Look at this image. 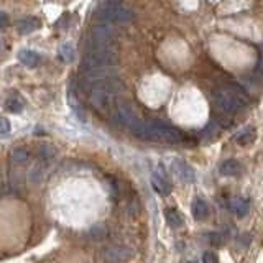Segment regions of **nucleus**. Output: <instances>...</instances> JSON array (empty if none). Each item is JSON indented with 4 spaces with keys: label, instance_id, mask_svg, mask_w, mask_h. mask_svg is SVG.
I'll return each instance as SVG.
<instances>
[{
    "label": "nucleus",
    "instance_id": "obj_5",
    "mask_svg": "<svg viewBox=\"0 0 263 263\" xmlns=\"http://www.w3.org/2000/svg\"><path fill=\"white\" fill-rule=\"evenodd\" d=\"M134 257V249L127 245H112L101 253V258L105 263H123Z\"/></svg>",
    "mask_w": 263,
    "mask_h": 263
},
{
    "label": "nucleus",
    "instance_id": "obj_16",
    "mask_svg": "<svg viewBox=\"0 0 263 263\" xmlns=\"http://www.w3.org/2000/svg\"><path fill=\"white\" fill-rule=\"evenodd\" d=\"M175 168L178 171V175L181 176V179L187 181V183H191V181L194 179V171L191 170V166H187V164L184 161L181 160H176L175 161Z\"/></svg>",
    "mask_w": 263,
    "mask_h": 263
},
{
    "label": "nucleus",
    "instance_id": "obj_19",
    "mask_svg": "<svg viewBox=\"0 0 263 263\" xmlns=\"http://www.w3.org/2000/svg\"><path fill=\"white\" fill-rule=\"evenodd\" d=\"M202 263H219V258L214 252H205L202 255Z\"/></svg>",
    "mask_w": 263,
    "mask_h": 263
},
{
    "label": "nucleus",
    "instance_id": "obj_1",
    "mask_svg": "<svg viewBox=\"0 0 263 263\" xmlns=\"http://www.w3.org/2000/svg\"><path fill=\"white\" fill-rule=\"evenodd\" d=\"M132 134L138 137L140 140H146V142L153 143H164V145H176L183 142L181 134L170 125H164L161 122H143L140 120Z\"/></svg>",
    "mask_w": 263,
    "mask_h": 263
},
{
    "label": "nucleus",
    "instance_id": "obj_11",
    "mask_svg": "<svg viewBox=\"0 0 263 263\" xmlns=\"http://www.w3.org/2000/svg\"><path fill=\"white\" fill-rule=\"evenodd\" d=\"M25 105H27V102H25L18 94H12V96H8V99L5 101L7 110H10V112H13V114L22 112V110L25 109Z\"/></svg>",
    "mask_w": 263,
    "mask_h": 263
},
{
    "label": "nucleus",
    "instance_id": "obj_18",
    "mask_svg": "<svg viewBox=\"0 0 263 263\" xmlns=\"http://www.w3.org/2000/svg\"><path fill=\"white\" fill-rule=\"evenodd\" d=\"M8 134H10V122L0 117V137H7Z\"/></svg>",
    "mask_w": 263,
    "mask_h": 263
},
{
    "label": "nucleus",
    "instance_id": "obj_8",
    "mask_svg": "<svg viewBox=\"0 0 263 263\" xmlns=\"http://www.w3.org/2000/svg\"><path fill=\"white\" fill-rule=\"evenodd\" d=\"M40 25H41L40 20L35 18V16H27V18H22L16 22V30H18V33H22V35H30V33L40 28Z\"/></svg>",
    "mask_w": 263,
    "mask_h": 263
},
{
    "label": "nucleus",
    "instance_id": "obj_3",
    "mask_svg": "<svg viewBox=\"0 0 263 263\" xmlns=\"http://www.w3.org/2000/svg\"><path fill=\"white\" fill-rule=\"evenodd\" d=\"M96 16L104 23H125L135 18V12L120 2H102L96 8Z\"/></svg>",
    "mask_w": 263,
    "mask_h": 263
},
{
    "label": "nucleus",
    "instance_id": "obj_15",
    "mask_svg": "<svg viewBox=\"0 0 263 263\" xmlns=\"http://www.w3.org/2000/svg\"><path fill=\"white\" fill-rule=\"evenodd\" d=\"M255 128L253 127H247V128H243V130H240L238 134L234 137V140L238 143V145H249L250 142H253L255 140Z\"/></svg>",
    "mask_w": 263,
    "mask_h": 263
},
{
    "label": "nucleus",
    "instance_id": "obj_22",
    "mask_svg": "<svg viewBox=\"0 0 263 263\" xmlns=\"http://www.w3.org/2000/svg\"><path fill=\"white\" fill-rule=\"evenodd\" d=\"M187 263H193V261H187Z\"/></svg>",
    "mask_w": 263,
    "mask_h": 263
},
{
    "label": "nucleus",
    "instance_id": "obj_10",
    "mask_svg": "<svg viewBox=\"0 0 263 263\" xmlns=\"http://www.w3.org/2000/svg\"><path fill=\"white\" fill-rule=\"evenodd\" d=\"M18 60H20L22 64L28 66V68H35V66H38L41 58H40V54L36 51H33V49H23V51L20 53V56H18Z\"/></svg>",
    "mask_w": 263,
    "mask_h": 263
},
{
    "label": "nucleus",
    "instance_id": "obj_13",
    "mask_svg": "<svg viewBox=\"0 0 263 263\" xmlns=\"http://www.w3.org/2000/svg\"><path fill=\"white\" fill-rule=\"evenodd\" d=\"M58 56L63 63H72L74 58H76V48H74L71 43H64L60 46V51H58Z\"/></svg>",
    "mask_w": 263,
    "mask_h": 263
},
{
    "label": "nucleus",
    "instance_id": "obj_17",
    "mask_svg": "<svg viewBox=\"0 0 263 263\" xmlns=\"http://www.w3.org/2000/svg\"><path fill=\"white\" fill-rule=\"evenodd\" d=\"M12 156V161L13 163H18V164H23V163H27L30 158H31V153L30 150H27V148H15V150L10 153Z\"/></svg>",
    "mask_w": 263,
    "mask_h": 263
},
{
    "label": "nucleus",
    "instance_id": "obj_2",
    "mask_svg": "<svg viewBox=\"0 0 263 263\" xmlns=\"http://www.w3.org/2000/svg\"><path fill=\"white\" fill-rule=\"evenodd\" d=\"M211 99L219 110L229 112V114L240 110L247 104L245 96L235 87H220V89L212 90Z\"/></svg>",
    "mask_w": 263,
    "mask_h": 263
},
{
    "label": "nucleus",
    "instance_id": "obj_12",
    "mask_svg": "<svg viewBox=\"0 0 263 263\" xmlns=\"http://www.w3.org/2000/svg\"><path fill=\"white\" fill-rule=\"evenodd\" d=\"M164 219H166L168 222V226L173 227V229H179L181 226L184 224V220H183V216L176 211V209H166V212H164Z\"/></svg>",
    "mask_w": 263,
    "mask_h": 263
},
{
    "label": "nucleus",
    "instance_id": "obj_7",
    "mask_svg": "<svg viewBox=\"0 0 263 263\" xmlns=\"http://www.w3.org/2000/svg\"><path fill=\"white\" fill-rule=\"evenodd\" d=\"M152 186H153L155 191L161 196H168L171 193V184L163 173H155V175L152 176Z\"/></svg>",
    "mask_w": 263,
    "mask_h": 263
},
{
    "label": "nucleus",
    "instance_id": "obj_21",
    "mask_svg": "<svg viewBox=\"0 0 263 263\" xmlns=\"http://www.w3.org/2000/svg\"><path fill=\"white\" fill-rule=\"evenodd\" d=\"M2 187H4V178H2V171H0V194H2Z\"/></svg>",
    "mask_w": 263,
    "mask_h": 263
},
{
    "label": "nucleus",
    "instance_id": "obj_20",
    "mask_svg": "<svg viewBox=\"0 0 263 263\" xmlns=\"http://www.w3.org/2000/svg\"><path fill=\"white\" fill-rule=\"evenodd\" d=\"M7 23H8V16H7V13L0 12V27H7Z\"/></svg>",
    "mask_w": 263,
    "mask_h": 263
},
{
    "label": "nucleus",
    "instance_id": "obj_6",
    "mask_svg": "<svg viewBox=\"0 0 263 263\" xmlns=\"http://www.w3.org/2000/svg\"><path fill=\"white\" fill-rule=\"evenodd\" d=\"M229 211L237 217H245L250 211V202L245 197H234L229 201Z\"/></svg>",
    "mask_w": 263,
    "mask_h": 263
},
{
    "label": "nucleus",
    "instance_id": "obj_4",
    "mask_svg": "<svg viewBox=\"0 0 263 263\" xmlns=\"http://www.w3.org/2000/svg\"><path fill=\"white\" fill-rule=\"evenodd\" d=\"M115 31L109 23L94 25L89 31V46H112Z\"/></svg>",
    "mask_w": 263,
    "mask_h": 263
},
{
    "label": "nucleus",
    "instance_id": "obj_14",
    "mask_svg": "<svg viewBox=\"0 0 263 263\" xmlns=\"http://www.w3.org/2000/svg\"><path fill=\"white\" fill-rule=\"evenodd\" d=\"M220 173L224 176H237L240 173V163L235 160H226L220 164Z\"/></svg>",
    "mask_w": 263,
    "mask_h": 263
},
{
    "label": "nucleus",
    "instance_id": "obj_9",
    "mask_svg": "<svg viewBox=\"0 0 263 263\" xmlns=\"http://www.w3.org/2000/svg\"><path fill=\"white\" fill-rule=\"evenodd\" d=\"M193 216L196 220H204L209 216V205L201 197H196L193 201Z\"/></svg>",
    "mask_w": 263,
    "mask_h": 263
}]
</instances>
